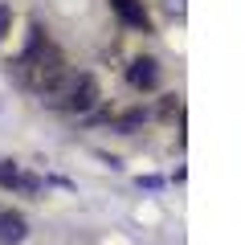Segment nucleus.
I'll use <instances>...</instances> for the list:
<instances>
[{
    "instance_id": "nucleus-1",
    "label": "nucleus",
    "mask_w": 249,
    "mask_h": 245,
    "mask_svg": "<svg viewBox=\"0 0 249 245\" xmlns=\"http://www.w3.org/2000/svg\"><path fill=\"white\" fill-rule=\"evenodd\" d=\"M17 74H20V82H25L29 90H37V94H45V98L70 78L66 53H61L53 41H45V29L41 25H33V41H29V49L17 61Z\"/></svg>"
},
{
    "instance_id": "nucleus-2",
    "label": "nucleus",
    "mask_w": 249,
    "mask_h": 245,
    "mask_svg": "<svg viewBox=\"0 0 249 245\" xmlns=\"http://www.w3.org/2000/svg\"><path fill=\"white\" fill-rule=\"evenodd\" d=\"M53 110H70V115H86L90 106L98 102V82L94 74H70L61 86L53 90V94L45 98Z\"/></svg>"
},
{
    "instance_id": "nucleus-3",
    "label": "nucleus",
    "mask_w": 249,
    "mask_h": 245,
    "mask_svg": "<svg viewBox=\"0 0 249 245\" xmlns=\"http://www.w3.org/2000/svg\"><path fill=\"white\" fill-rule=\"evenodd\" d=\"M0 188L20 192V196H37V192L45 188V180L33 176V172H20L17 163H0Z\"/></svg>"
},
{
    "instance_id": "nucleus-4",
    "label": "nucleus",
    "mask_w": 249,
    "mask_h": 245,
    "mask_svg": "<svg viewBox=\"0 0 249 245\" xmlns=\"http://www.w3.org/2000/svg\"><path fill=\"white\" fill-rule=\"evenodd\" d=\"M110 8H115V17H119L127 29L151 33V17H147V8H143V0H110Z\"/></svg>"
},
{
    "instance_id": "nucleus-5",
    "label": "nucleus",
    "mask_w": 249,
    "mask_h": 245,
    "mask_svg": "<svg viewBox=\"0 0 249 245\" xmlns=\"http://www.w3.org/2000/svg\"><path fill=\"white\" fill-rule=\"evenodd\" d=\"M127 82L135 90H160V66L151 57H135L127 66Z\"/></svg>"
},
{
    "instance_id": "nucleus-6",
    "label": "nucleus",
    "mask_w": 249,
    "mask_h": 245,
    "mask_svg": "<svg viewBox=\"0 0 249 245\" xmlns=\"http://www.w3.org/2000/svg\"><path fill=\"white\" fill-rule=\"evenodd\" d=\"M29 237V221L13 209H0V245H20Z\"/></svg>"
},
{
    "instance_id": "nucleus-7",
    "label": "nucleus",
    "mask_w": 249,
    "mask_h": 245,
    "mask_svg": "<svg viewBox=\"0 0 249 245\" xmlns=\"http://www.w3.org/2000/svg\"><path fill=\"white\" fill-rule=\"evenodd\" d=\"M143 119H147V110H143V106H139V110H127V115H123V119H119V131H123V135H131V131H135V127H139V122H143Z\"/></svg>"
},
{
    "instance_id": "nucleus-8",
    "label": "nucleus",
    "mask_w": 249,
    "mask_h": 245,
    "mask_svg": "<svg viewBox=\"0 0 249 245\" xmlns=\"http://www.w3.org/2000/svg\"><path fill=\"white\" fill-rule=\"evenodd\" d=\"M160 115H163V119H176V115H180V98L168 94V98H163V106H160Z\"/></svg>"
},
{
    "instance_id": "nucleus-9",
    "label": "nucleus",
    "mask_w": 249,
    "mask_h": 245,
    "mask_svg": "<svg viewBox=\"0 0 249 245\" xmlns=\"http://www.w3.org/2000/svg\"><path fill=\"white\" fill-rule=\"evenodd\" d=\"M8 20H13V8L0 4V41H4V33H8Z\"/></svg>"
}]
</instances>
